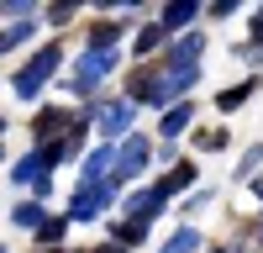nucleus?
I'll return each instance as SVG.
<instances>
[{
    "instance_id": "obj_30",
    "label": "nucleus",
    "mask_w": 263,
    "mask_h": 253,
    "mask_svg": "<svg viewBox=\"0 0 263 253\" xmlns=\"http://www.w3.org/2000/svg\"><path fill=\"white\" fill-rule=\"evenodd\" d=\"M0 253H6V243H0Z\"/></svg>"
},
{
    "instance_id": "obj_21",
    "label": "nucleus",
    "mask_w": 263,
    "mask_h": 253,
    "mask_svg": "<svg viewBox=\"0 0 263 253\" xmlns=\"http://www.w3.org/2000/svg\"><path fill=\"white\" fill-rule=\"evenodd\" d=\"M195 148H205V153H221V148H227V132H221V127H211V132L195 137Z\"/></svg>"
},
{
    "instance_id": "obj_5",
    "label": "nucleus",
    "mask_w": 263,
    "mask_h": 253,
    "mask_svg": "<svg viewBox=\"0 0 263 253\" xmlns=\"http://www.w3.org/2000/svg\"><path fill=\"white\" fill-rule=\"evenodd\" d=\"M116 69V53H84L79 58V74H74V90H95V79H105V74H111Z\"/></svg>"
},
{
    "instance_id": "obj_1",
    "label": "nucleus",
    "mask_w": 263,
    "mask_h": 253,
    "mask_svg": "<svg viewBox=\"0 0 263 253\" xmlns=\"http://www.w3.org/2000/svg\"><path fill=\"white\" fill-rule=\"evenodd\" d=\"M58 63H63V53L53 48V42H48L42 53H32V63H27V69L16 74V95H27V100H32V95L42 90V84H48V79L58 74Z\"/></svg>"
},
{
    "instance_id": "obj_17",
    "label": "nucleus",
    "mask_w": 263,
    "mask_h": 253,
    "mask_svg": "<svg viewBox=\"0 0 263 253\" xmlns=\"http://www.w3.org/2000/svg\"><path fill=\"white\" fill-rule=\"evenodd\" d=\"M195 248H200V232H195V227H179V232L163 243V253H195Z\"/></svg>"
},
{
    "instance_id": "obj_9",
    "label": "nucleus",
    "mask_w": 263,
    "mask_h": 253,
    "mask_svg": "<svg viewBox=\"0 0 263 253\" xmlns=\"http://www.w3.org/2000/svg\"><path fill=\"white\" fill-rule=\"evenodd\" d=\"M200 53H205V42L200 37H179V42H174V53H168V69H195V63H200Z\"/></svg>"
},
{
    "instance_id": "obj_8",
    "label": "nucleus",
    "mask_w": 263,
    "mask_h": 253,
    "mask_svg": "<svg viewBox=\"0 0 263 253\" xmlns=\"http://www.w3.org/2000/svg\"><path fill=\"white\" fill-rule=\"evenodd\" d=\"M200 11H205V6H195V0H168V6H163V16H158V27H163V32L190 27V21L200 16Z\"/></svg>"
},
{
    "instance_id": "obj_20",
    "label": "nucleus",
    "mask_w": 263,
    "mask_h": 253,
    "mask_svg": "<svg viewBox=\"0 0 263 253\" xmlns=\"http://www.w3.org/2000/svg\"><path fill=\"white\" fill-rule=\"evenodd\" d=\"M116 238H121V243H142V238H147V222H132V216L116 222Z\"/></svg>"
},
{
    "instance_id": "obj_3",
    "label": "nucleus",
    "mask_w": 263,
    "mask_h": 253,
    "mask_svg": "<svg viewBox=\"0 0 263 253\" xmlns=\"http://www.w3.org/2000/svg\"><path fill=\"white\" fill-rule=\"evenodd\" d=\"M126 95H132V100H142V105H168V84H163V74L137 69V74L126 79Z\"/></svg>"
},
{
    "instance_id": "obj_6",
    "label": "nucleus",
    "mask_w": 263,
    "mask_h": 253,
    "mask_svg": "<svg viewBox=\"0 0 263 253\" xmlns=\"http://www.w3.org/2000/svg\"><path fill=\"white\" fill-rule=\"evenodd\" d=\"M53 164H58L53 148H37V153H27V158L11 169V179H16V185H37V179H48V169H53Z\"/></svg>"
},
{
    "instance_id": "obj_25",
    "label": "nucleus",
    "mask_w": 263,
    "mask_h": 253,
    "mask_svg": "<svg viewBox=\"0 0 263 253\" xmlns=\"http://www.w3.org/2000/svg\"><path fill=\"white\" fill-rule=\"evenodd\" d=\"M205 11H211L216 21H221V16H232V11H237V0H211V6H205Z\"/></svg>"
},
{
    "instance_id": "obj_4",
    "label": "nucleus",
    "mask_w": 263,
    "mask_h": 253,
    "mask_svg": "<svg viewBox=\"0 0 263 253\" xmlns=\"http://www.w3.org/2000/svg\"><path fill=\"white\" fill-rule=\"evenodd\" d=\"M105 201H111V190H105V185H79V195H74V206H69V222H95L100 211H105Z\"/></svg>"
},
{
    "instance_id": "obj_29",
    "label": "nucleus",
    "mask_w": 263,
    "mask_h": 253,
    "mask_svg": "<svg viewBox=\"0 0 263 253\" xmlns=\"http://www.w3.org/2000/svg\"><path fill=\"white\" fill-rule=\"evenodd\" d=\"M258 243H263V227H258Z\"/></svg>"
},
{
    "instance_id": "obj_28",
    "label": "nucleus",
    "mask_w": 263,
    "mask_h": 253,
    "mask_svg": "<svg viewBox=\"0 0 263 253\" xmlns=\"http://www.w3.org/2000/svg\"><path fill=\"white\" fill-rule=\"evenodd\" d=\"M0 132H6V116H0Z\"/></svg>"
},
{
    "instance_id": "obj_10",
    "label": "nucleus",
    "mask_w": 263,
    "mask_h": 253,
    "mask_svg": "<svg viewBox=\"0 0 263 253\" xmlns=\"http://www.w3.org/2000/svg\"><path fill=\"white\" fill-rule=\"evenodd\" d=\"M158 211H163L158 185H153V190H137V195L126 201V216H132V222H147V216H158Z\"/></svg>"
},
{
    "instance_id": "obj_12",
    "label": "nucleus",
    "mask_w": 263,
    "mask_h": 253,
    "mask_svg": "<svg viewBox=\"0 0 263 253\" xmlns=\"http://www.w3.org/2000/svg\"><path fill=\"white\" fill-rule=\"evenodd\" d=\"M63 132H74V121L63 111H37V137H63Z\"/></svg>"
},
{
    "instance_id": "obj_16",
    "label": "nucleus",
    "mask_w": 263,
    "mask_h": 253,
    "mask_svg": "<svg viewBox=\"0 0 263 253\" xmlns=\"http://www.w3.org/2000/svg\"><path fill=\"white\" fill-rule=\"evenodd\" d=\"M32 37V21H11V27H0V53H11V48H21V42Z\"/></svg>"
},
{
    "instance_id": "obj_18",
    "label": "nucleus",
    "mask_w": 263,
    "mask_h": 253,
    "mask_svg": "<svg viewBox=\"0 0 263 253\" xmlns=\"http://www.w3.org/2000/svg\"><path fill=\"white\" fill-rule=\"evenodd\" d=\"M248 95H253V79H248V84H232V90H221V95H216V105H221V111H237Z\"/></svg>"
},
{
    "instance_id": "obj_22",
    "label": "nucleus",
    "mask_w": 263,
    "mask_h": 253,
    "mask_svg": "<svg viewBox=\"0 0 263 253\" xmlns=\"http://www.w3.org/2000/svg\"><path fill=\"white\" fill-rule=\"evenodd\" d=\"M158 42H163V27H142L137 32V53H153Z\"/></svg>"
},
{
    "instance_id": "obj_19",
    "label": "nucleus",
    "mask_w": 263,
    "mask_h": 253,
    "mask_svg": "<svg viewBox=\"0 0 263 253\" xmlns=\"http://www.w3.org/2000/svg\"><path fill=\"white\" fill-rule=\"evenodd\" d=\"M63 227H69V216H48V222L37 227V243H42V248H53V243L63 238Z\"/></svg>"
},
{
    "instance_id": "obj_31",
    "label": "nucleus",
    "mask_w": 263,
    "mask_h": 253,
    "mask_svg": "<svg viewBox=\"0 0 263 253\" xmlns=\"http://www.w3.org/2000/svg\"><path fill=\"white\" fill-rule=\"evenodd\" d=\"M258 195H263V185H258Z\"/></svg>"
},
{
    "instance_id": "obj_11",
    "label": "nucleus",
    "mask_w": 263,
    "mask_h": 253,
    "mask_svg": "<svg viewBox=\"0 0 263 253\" xmlns=\"http://www.w3.org/2000/svg\"><path fill=\"white\" fill-rule=\"evenodd\" d=\"M105 174H111V148H95L84 158V185H105Z\"/></svg>"
},
{
    "instance_id": "obj_23",
    "label": "nucleus",
    "mask_w": 263,
    "mask_h": 253,
    "mask_svg": "<svg viewBox=\"0 0 263 253\" xmlns=\"http://www.w3.org/2000/svg\"><path fill=\"white\" fill-rule=\"evenodd\" d=\"M79 6H69V0H58V6H48V21H53V27H63V21H69Z\"/></svg>"
},
{
    "instance_id": "obj_24",
    "label": "nucleus",
    "mask_w": 263,
    "mask_h": 253,
    "mask_svg": "<svg viewBox=\"0 0 263 253\" xmlns=\"http://www.w3.org/2000/svg\"><path fill=\"white\" fill-rule=\"evenodd\" d=\"M0 11L16 16V21H32V11H37V6H27V0H11V6H0Z\"/></svg>"
},
{
    "instance_id": "obj_15",
    "label": "nucleus",
    "mask_w": 263,
    "mask_h": 253,
    "mask_svg": "<svg viewBox=\"0 0 263 253\" xmlns=\"http://www.w3.org/2000/svg\"><path fill=\"white\" fill-rule=\"evenodd\" d=\"M190 116H195V111H190L184 100H179V105H168V111H163V137H179L184 127H190Z\"/></svg>"
},
{
    "instance_id": "obj_27",
    "label": "nucleus",
    "mask_w": 263,
    "mask_h": 253,
    "mask_svg": "<svg viewBox=\"0 0 263 253\" xmlns=\"http://www.w3.org/2000/svg\"><path fill=\"white\" fill-rule=\"evenodd\" d=\"M37 253H58V248H37Z\"/></svg>"
},
{
    "instance_id": "obj_26",
    "label": "nucleus",
    "mask_w": 263,
    "mask_h": 253,
    "mask_svg": "<svg viewBox=\"0 0 263 253\" xmlns=\"http://www.w3.org/2000/svg\"><path fill=\"white\" fill-rule=\"evenodd\" d=\"M95 253H121V248H116V243H105V248H95Z\"/></svg>"
},
{
    "instance_id": "obj_14",
    "label": "nucleus",
    "mask_w": 263,
    "mask_h": 253,
    "mask_svg": "<svg viewBox=\"0 0 263 253\" xmlns=\"http://www.w3.org/2000/svg\"><path fill=\"white\" fill-rule=\"evenodd\" d=\"M11 222H16V227H27V232H37L42 222H48V211H42L37 201H21V206L11 211Z\"/></svg>"
},
{
    "instance_id": "obj_2",
    "label": "nucleus",
    "mask_w": 263,
    "mask_h": 253,
    "mask_svg": "<svg viewBox=\"0 0 263 253\" xmlns=\"http://www.w3.org/2000/svg\"><path fill=\"white\" fill-rule=\"evenodd\" d=\"M142 164H147V137H126V142L116 148V164H111V179H105V190H116L121 179H137Z\"/></svg>"
},
{
    "instance_id": "obj_7",
    "label": "nucleus",
    "mask_w": 263,
    "mask_h": 253,
    "mask_svg": "<svg viewBox=\"0 0 263 253\" xmlns=\"http://www.w3.org/2000/svg\"><path fill=\"white\" fill-rule=\"evenodd\" d=\"M126 127H132V100L100 105V132H105V137H126Z\"/></svg>"
},
{
    "instance_id": "obj_13",
    "label": "nucleus",
    "mask_w": 263,
    "mask_h": 253,
    "mask_svg": "<svg viewBox=\"0 0 263 253\" xmlns=\"http://www.w3.org/2000/svg\"><path fill=\"white\" fill-rule=\"evenodd\" d=\"M190 179H195V164H174L168 169V179L158 185V195L168 201V195H179V190H190Z\"/></svg>"
}]
</instances>
